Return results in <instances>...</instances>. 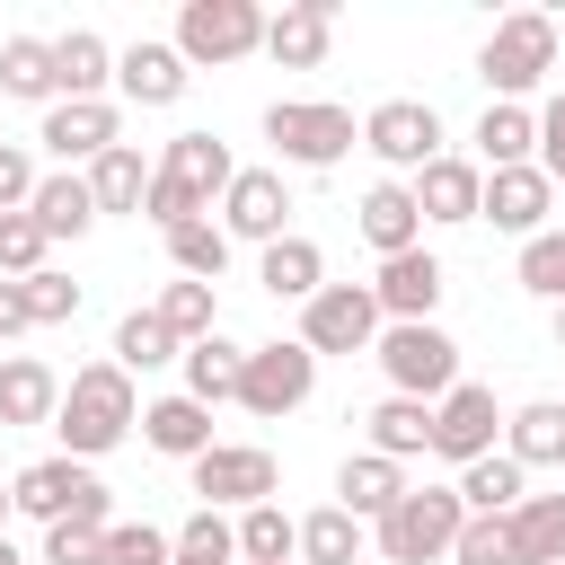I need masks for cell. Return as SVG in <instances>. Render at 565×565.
Segmentation results:
<instances>
[{
	"mask_svg": "<svg viewBox=\"0 0 565 565\" xmlns=\"http://www.w3.org/2000/svg\"><path fill=\"white\" fill-rule=\"evenodd\" d=\"M141 388H132V371L106 353V362H79L71 380H62V415H53V441H62V459H106L115 441H132L141 433Z\"/></svg>",
	"mask_w": 565,
	"mask_h": 565,
	"instance_id": "obj_1",
	"label": "cell"
},
{
	"mask_svg": "<svg viewBox=\"0 0 565 565\" xmlns=\"http://www.w3.org/2000/svg\"><path fill=\"white\" fill-rule=\"evenodd\" d=\"M556 53H565L556 18H547V9H512V18H494V35L477 44V79H486L494 106H521V97L556 71Z\"/></svg>",
	"mask_w": 565,
	"mask_h": 565,
	"instance_id": "obj_2",
	"label": "cell"
},
{
	"mask_svg": "<svg viewBox=\"0 0 565 565\" xmlns=\"http://www.w3.org/2000/svg\"><path fill=\"white\" fill-rule=\"evenodd\" d=\"M459 530H468L459 486H406V503H397L388 521H371V547H380L388 565H450Z\"/></svg>",
	"mask_w": 565,
	"mask_h": 565,
	"instance_id": "obj_3",
	"label": "cell"
},
{
	"mask_svg": "<svg viewBox=\"0 0 565 565\" xmlns=\"http://www.w3.org/2000/svg\"><path fill=\"white\" fill-rule=\"evenodd\" d=\"M265 141H274L282 168H335V159L362 141V124H353V106H335V97H274V106H265Z\"/></svg>",
	"mask_w": 565,
	"mask_h": 565,
	"instance_id": "obj_4",
	"label": "cell"
},
{
	"mask_svg": "<svg viewBox=\"0 0 565 565\" xmlns=\"http://www.w3.org/2000/svg\"><path fill=\"white\" fill-rule=\"evenodd\" d=\"M9 494H18V512L44 521V530H53V521H115V486H106L88 459H62V450L35 459V468H18Z\"/></svg>",
	"mask_w": 565,
	"mask_h": 565,
	"instance_id": "obj_5",
	"label": "cell"
},
{
	"mask_svg": "<svg viewBox=\"0 0 565 565\" xmlns=\"http://www.w3.org/2000/svg\"><path fill=\"white\" fill-rule=\"evenodd\" d=\"M168 44H177L194 71H230V62L265 53V9H256V0H185Z\"/></svg>",
	"mask_w": 565,
	"mask_h": 565,
	"instance_id": "obj_6",
	"label": "cell"
},
{
	"mask_svg": "<svg viewBox=\"0 0 565 565\" xmlns=\"http://www.w3.org/2000/svg\"><path fill=\"white\" fill-rule=\"evenodd\" d=\"M371 362L388 371V397H424V406H441V397L459 388V344H450L433 318H424V327H380Z\"/></svg>",
	"mask_w": 565,
	"mask_h": 565,
	"instance_id": "obj_7",
	"label": "cell"
},
{
	"mask_svg": "<svg viewBox=\"0 0 565 565\" xmlns=\"http://www.w3.org/2000/svg\"><path fill=\"white\" fill-rule=\"evenodd\" d=\"M318 397V353L300 344V335H274V344H247V380H238V406L247 415H265V424H282V415H300Z\"/></svg>",
	"mask_w": 565,
	"mask_h": 565,
	"instance_id": "obj_8",
	"label": "cell"
},
{
	"mask_svg": "<svg viewBox=\"0 0 565 565\" xmlns=\"http://www.w3.org/2000/svg\"><path fill=\"white\" fill-rule=\"evenodd\" d=\"M362 150L388 168V177H424L433 159H441V115L424 106V97H380L371 115H362Z\"/></svg>",
	"mask_w": 565,
	"mask_h": 565,
	"instance_id": "obj_9",
	"label": "cell"
},
{
	"mask_svg": "<svg viewBox=\"0 0 565 565\" xmlns=\"http://www.w3.org/2000/svg\"><path fill=\"white\" fill-rule=\"evenodd\" d=\"M185 477H194L203 512H247V503H274V486H282V468H274L265 441H212Z\"/></svg>",
	"mask_w": 565,
	"mask_h": 565,
	"instance_id": "obj_10",
	"label": "cell"
},
{
	"mask_svg": "<svg viewBox=\"0 0 565 565\" xmlns=\"http://www.w3.org/2000/svg\"><path fill=\"white\" fill-rule=\"evenodd\" d=\"M380 300H371V282H327L309 309H300V344L327 362V353H371L380 344Z\"/></svg>",
	"mask_w": 565,
	"mask_h": 565,
	"instance_id": "obj_11",
	"label": "cell"
},
{
	"mask_svg": "<svg viewBox=\"0 0 565 565\" xmlns=\"http://www.w3.org/2000/svg\"><path fill=\"white\" fill-rule=\"evenodd\" d=\"M35 141H44V159H62V168H97V159L124 141V106H115V97H62V106H44Z\"/></svg>",
	"mask_w": 565,
	"mask_h": 565,
	"instance_id": "obj_12",
	"label": "cell"
},
{
	"mask_svg": "<svg viewBox=\"0 0 565 565\" xmlns=\"http://www.w3.org/2000/svg\"><path fill=\"white\" fill-rule=\"evenodd\" d=\"M221 230H230V247L247 238L256 256L274 238H291V185H282V168H238L230 194H221Z\"/></svg>",
	"mask_w": 565,
	"mask_h": 565,
	"instance_id": "obj_13",
	"label": "cell"
},
{
	"mask_svg": "<svg viewBox=\"0 0 565 565\" xmlns=\"http://www.w3.org/2000/svg\"><path fill=\"white\" fill-rule=\"evenodd\" d=\"M486 450H503V406H494L486 380H459V388L433 406V459L468 468V459H486Z\"/></svg>",
	"mask_w": 565,
	"mask_h": 565,
	"instance_id": "obj_14",
	"label": "cell"
},
{
	"mask_svg": "<svg viewBox=\"0 0 565 565\" xmlns=\"http://www.w3.org/2000/svg\"><path fill=\"white\" fill-rule=\"evenodd\" d=\"M194 88V62L168 44V35H132L124 53H115V97L124 106H177Z\"/></svg>",
	"mask_w": 565,
	"mask_h": 565,
	"instance_id": "obj_15",
	"label": "cell"
},
{
	"mask_svg": "<svg viewBox=\"0 0 565 565\" xmlns=\"http://www.w3.org/2000/svg\"><path fill=\"white\" fill-rule=\"evenodd\" d=\"M441 291H450V274H441L433 247H406V256H388V265L371 274V300H380L388 327H424V318L441 309Z\"/></svg>",
	"mask_w": 565,
	"mask_h": 565,
	"instance_id": "obj_16",
	"label": "cell"
},
{
	"mask_svg": "<svg viewBox=\"0 0 565 565\" xmlns=\"http://www.w3.org/2000/svg\"><path fill=\"white\" fill-rule=\"evenodd\" d=\"M547 203H556V185H547L539 159H530V168H486V203H477V221H494L503 238H539V230H556Z\"/></svg>",
	"mask_w": 565,
	"mask_h": 565,
	"instance_id": "obj_17",
	"label": "cell"
},
{
	"mask_svg": "<svg viewBox=\"0 0 565 565\" xmlns=\"http://www.w3.org/2000/svg\"><path fill=\"white\" fill-rule=\"evenodd\" d=\"M159 177L185 194V203H203V212H221V194H230V177H238V159H230V141L221 132H177L168 150H159Z\"/></svg>",
	"mask_w": 565,
	"mask_h": 565,
	"instance_id": "obj_18",
	"label": "cell"
},
{
	"mask_svg": "<svg viewBox=\"0 0 565 565\" xmlns=\"http://www.w3.org/2000/svg\"><path fill=\"white\" fill-rule=\"evenodd\" d=\"M353 230H362V247L388 265V256H406V247H424V203H415V185L406 177H380L362 203H353Z\"/></svg>",
	"mask_w": 565,
	"mask_h": 565,
	"instance_id": "obj_19",
	"label": "cell"
},
{
	"mask_svg": "<svg viewBox=\"0 0 565 565\" xmlns=\"http://www.w3.org/2000/svg\"><path fill=\"white\" fill-rule=\"evenodd\" d=\"M327 44H335V0H282V9L265 18V53H274L282 71H318Z\"/></svg>",
	"mask_w": 565,
	"mask_h": 565,
	"instance_id": "obj_20",
	"label": "cell"
},
{
	"mask_svg": "<svg viewBox=\"0 0 565 565\" xmlns=\"http://www.w3.org/2000/svg\"><path fill=\"white\" fill-rule=\"evenodd\" d=\"M141 441H150L159 459H185V468H194L221 433H212V406H203V397L168 388V397H150V406H141Z\"/></svg>",
	"mask_w": 565,
	"mask_h": 565,
	"instance_id": "obj_21",
	"label": "cell"
},
{
	"mask_svg": "<svg viewBox=\"0 0 565 565\" xmlns=\"http://www.w3.org/2000/svg\"><path fill=\"white\" fill-rule=\"evenodd\" d=\"M53 415H62V371L35 353H0V433L53 424Z\"/></svg>",
	"mask_w": 565,
	"mask_h": 565,
	"instance_id": "obj_22",
	"label": "cell"
},
{
	"mask_svg": "<svg viewBox=\"0 0 565 565\" xmlns=\"http://www.w3.org/2000/svg\"><path fill=\"white\" fill-rule=\"evenodd\" d=\"M415 203H424L433 230H459V221H477V203H486V168L459 159V150H441V159L415 177Z\"/></svg>",
	"mask_w": 565,
	"mask_h": 565,
	"instance_id": "obj_23",
	"label": "cell"
},
{
	"mask_svg": "<svg viewBox=\"0 0 565 565\" xmlns=\"http://www.w3.org/2000/svg\"><path fill=\"white\" fill-rule=\"evenodd\" d=\"M335 503L371 530V521H388V512L406 503V468L380 459V450H344V468H335Z\"/></svg>",
	"mask_w": 565,
	"mask_h": 565,
	"instance_id": "obj_24",
	"label": "cell"
},
{
	"mask_svg": "<svg viewBox=\"0 0 565 565\" xmlns=\"http://www.w3.org/2000/svg\"><path fill=\"white\" fill-rule=\"evenodd\" d=\"M256 282H265V300H300V309H309V300L327 291V247L291 230V238H274V247L256 256Z\"/></svg>",
	"mask_w": 565,
	"mask_h": 565,
	"instance_id": "obj_25",
	"label": "cell"
},
{
	"mask_svg": "<svg viewBox=\"0 0 565 565\" xmlns=\"http://www.w3.org/2000/svg\"><path fill=\"white\" fill-rule=\"evenodd\" d=\"M468 141H477V168H530L539 159V106H494L486 97Z\"/></svg>",
	"mask_w": 565,
	"mask_h": 565,
	"instance_id": "obj_26",
	"label": "cell"
},
{
	"mask_svg": "<svg viewBox=\"0 0 565 565\" xmlns=\"http://www.w3.org/2000/svg\"><path fill=\"white\" fill-rule=\"evenodd\" d=\"M459 503H468V512H486V521H503V512H521V503H530V468H521L512 450H486V459H468V468H459Z\"/></svg>",
	"mask_w": 565,
	"mask_h": 565,
	"instance_id": "obj_27",
	"label": "cell"
},
{
	"mask_svg": "<svg viewBox=\"0 0 565 565\" xmlns=\"http://www.w3.org/2000/svg\"><path fill=\"white\" fill-rule=\"evenodd\" d=\"M503 450L521 468H565V397H530L503 415Z\"/></svg>",
	"mask_w": 565,
	"mask_h": 565,
	"instance_id": "obj_28",
	"label": "cell"
},
{
	"mask_svg": "<svg viewBox=\"0 0 565 565\" xmlns=\"http://www.w3.org/2000/svg\"><path fill=\"white\" fill-rule=\"evenodd\" d=\"M53 79H62V97H106L115 44H106L97 26H62V35H53Z\"/></svg>",
	"mask_w": 565,
	"mask_h": 565,
	"instance_id": "obj_29",
	"label": "cell"
},
{
	"mask_svg": "<svg viewBox=\"0 0 565 565\" xmlns=\"http://www.w3.org/2000/svg\"><path fill=\"white\" fill-rule=\"evenodd\" d=\"M79 177H88V194H97V221H106V212H141V203H150V177H159V159H141L132 141H115V150H106L97 168H79Z\"/></svg>",
	"mask_w": 565,
	"mask_h": 565,
	"instance_id": "obj_30",
	"label": "cell"
},
{
	"mask_svg": "<svg viewBox=\"0 0 565 565\" xmlns=\"http://www.w3.org/2000/svg\"><path fill=\"white\" fill-rule=\"evenodd\" d=\"M238 380H247V344H238V335H203V344H185V397H203V406H238Z\"/></svg>",
	"mask_w": 565,
	"mask_h": 565,
	"instance_id": "obj_31",
	"label": "cell"
},
{
	"mask_svg": "<svg viewBox=\"0 0 565 565\" xmlns=\"http://www.w3.org/2000/svg\"><path fill=\"white\" fill-rule=\"evenodd\" d=\"M362 424H371V450L380 459H397V468L406 459H433V406L424 397H380Z\"/></svg>",
	"mask_w": 565,
	"mask_h": 565,
	"instance_id": "obj_32",
	"label": "cell"
},
{
	"mask_svg": "<svg viewBox=\"0 0 565 565\" xmlns=\"http://www.w3.org/2000/svg\"><path fill=\"white\" fill-rule=\"evenodd\" d=\"M0 97L62 106V79H53V35H9V44H0Z\"/></svg>",
	"mask_w": 565,
	"mask_h": 565,
	"instance_id": "obj_33",
	"label": "cell"
},
{
	"mask_svg": "<svg viewBox=\"0 0 565 565\" xmlns=\"http://www.w3.org/2000/svg\"><path fill=\"white\" fill-rule=\"evenodd\" d=\"M35 221H44V238H79V230H97V194H88V177L79 168H53L44 185H35V203H26Z\"/></svg>",
	"mask_w": 565,
	"mask_h": 565,
	"instance_id": "obj_34",
	"label": "cell"
},
{
	"mask_svg": "<svg viewBox=\"0 0 565 565\" xmlns=\"http://www.w3.org/2000/svg\"><path fill=\"white\" fill-rule=\"evenodd\" d=\"M238 565H300V521L282 503H247L238 512Z\"/></svg>",
	"mask_w": 565,
	"mask_h": 565,
	"instance_id": "obj_35",
	"label": "cell"
},
{
	"mask_svg": "<svg viewBox=\"0 0 565 565\" xmlns=\"http://www.w3.org/2000/svg\"><path fill=\"white\" fill-rule=\"evenodd\" d=\"M150 309L168 318V335H177V344H203V335H221V282H185V274H177V282H168Z\"/></svg>",
	"mask_w": 565,
	"mask_h": 565,
	"instance_id": "obj_36",
	"label": "cell"
},
{
	"mask_svg": "<svg viewBox=\"0 0 565 565\" xmlns=\"http://www.w3.org/2000/svg\"><path fill=\"white\" fill-rule=\"evenodd\" d=\"M106 353H115L124 371H159V362H185V344L168 335V318H159V309H124V318H115V344H106Z\"/></svg>",
	"mask_w": 565,
	"mask_h": 565,
	"instance_id": "obj_37",
	"label": "cell"
},
{
	"mask_svg": "<svg viewBox=\"0 0 565 565\" xmlns=\"http://www.w3.org/2000/svg\"><path fill=\"white\" fill-rule=\"evenodd\" d=\"M371 547V530L344 512V503H318L309 521H300V565H353Z\"/></svg>",
	"mask_w": 565,
	"mask_h": 565,
	"instance_id": "obj_38",
	"label": "cell"
},
{
	"mask_svg": "<svg viewBox=\"0 0 565 565\" xmlns=\"http://www.w3.org/2000/svg\"><path fill=\"white\" fill-rule=\"evenodd\" d=\"M512 547H521V565H565V486L556 494H530L512 512Z\"/></svg>",
	"mask_w": 565,
	"mask_h": 565,
	"instance_id": "obj_39",
	"label": "cell"
},
{
	"mask_svg": "<svg viewBox=\"0 0 565 565\" xmlns=\"http://www.w3.org/2000/svg\"><path fill=\"white\" fill-rule=\"evenodd\" d=\"M168 265H177L185 282H221V274H230V230H221V221H185V230H168Z\"/></svg>",
	"mask_w": 565,
	"mask_h": 565,
	"instance_id": "obj_40",
	"label": "cell"
},
{
	"mask_svg": "<svg viewBox=\"0 0 565 565\" xmlns=\"http://www.w3.org/2000/svg\"><path fill=\"white\" fill-rule=\"evenodd\" d=\"M512 282H521L530 300L565 309V230H539V238H521V265H512Z\"/></svg>",
	"mask_w": 565,
	"mask_h": 565,
	"instance_id": "obj_41",
	"label": "cell"
},
{
	"mask_svg": "<svg viewBox=\"0 0 565 565\" xmlns=\"http://www.w3.org/2000/svg\"><path fill=\"white\" fill-rule=\"evenodd\" d=\"M44 256H53L44 221H35V212H0V282H26V274H44Z\"/></svg>",
	"mask_w": 565,
	"mask_h": 565,
	"instance_id": "obj_42",
	"label": "cell"
},
{
	"mask_svg": "<svg viewBox=\"0 0 565 565\" xmlns=\"http://www.w3.org/2000/svg\"><path fill=\"white\" fill-rule=\"evenodd\" d=\"M177 565H238V521H221V512H185V530H177Z\"/></svg>",
	"mask_w": 565,
	"mask_h": 565,
	"instance_id": "obj_43",
	"label": "cell"
},
{
	"mask_svg": "<svg viewBox=\"0 0 565 565\" xmlns=\"http://www.w3.org/2000/svg\"><path fill=\"white\" fill-rule=\"evenodd\" d=\"M450 565H521V547H512V512H503V521H486V512H468V530H459V547H450Z\"/></svg>",
	"mask_w": 565,
	"mask_h": 565,
	"instance_id": "obj_44",
	"label": "cell"
},
{
	"mask_svg": "<svg viewBox=\"0 0 565 565\" xmlns=\"http://www.w3.org/2000/svg\"><path fill=\"white\" fill-rule=\"evenodd\" d=\"M106 565H177V530L115 521V530H106Z\"/></svg>",
	"mask_w": 565,
	"mask_h": 565,
	"instance_id": "obj_45",
	"label": "cell"
},
{
	"mask_svg": "<svg viewBox=\"0 0 565 565\" xmlns=\"http://www.w3.org/2000/svg\"><path fill=\"white\" fill-rule=\"evenodd\" d=\"M106 530L115 521H53L44 530V565H106Z\"/></svg>",
	"mask_w": 565,
	"mask_h": 565,
	"instance_id": "obj_46",
	"label": "cell"
},
{
	"mask_svg": "<svg viewBox=\"0 0 565 565\" xmlns=\"http://www.w3.org/2000/svg\"><path fill=\"white\" fill-rule=\"evenodd\" d=\"M26 309H35V327H71V318H79V282H71L62 265L26 274Z\"/></svg>",
	"mask_w": 565,
	"mask_h": 565,
	"instance_id": "obj_47",
	"label": "cell"
},
{
	"mask_svg": "<svg viewBox=\"0 0 565 565\" xmlns=\"http://www.w3.org/2000/svg\"><path fill=\"white\" fill-rule=\"evenodd\" d=\"M35 185H44L35 150H26V141H0V212H26V203H35Z\"/></svg>",
	"mask_w": 565,
	"mask_h": 565,
	"instance_id": "obj_48",
	"label": "cell"
},
{
	"mask_svg": "<svg viewBox=\"0 0 565 565\" xmlns=\"http://www.w3.org/2000/svg\"><path fill=\"white\" fill-rule=\"evenodd\" d=\"M539 168H547V185H565V88L539 106Z\"/></svg>",
	"mask_w": 565,
	"mask_h": 565,
	"instance_id": "obj_49",
	"label": "cell"
},
{
	"mask_svg": "<svg viewBox=\"0 0 565 565\" xmlns=\"http://www.w3.org/2000/svg\"><path fill=\"white\" fill-rule=\"evenodd\" d=\"M35 327V309H26V282H0V344H18Z\"/></svg>",
	"mask_w": 565,
	"mask_h": 565,
	"instance_id": "obj_50",
	"label": "cell"
},
{
	"mask_svg": "<svg viewBox=\"0 0 565 565\" xmlns=\"http://www.w3.org/2000/svg\"><path fill=\"white\" fill-rule=\"evenodd\" d=\"M547 318H556V353H565V309H547Z\"/></svg>",
	"mask_w": 565,
	"mask_h": 565,
	"instance_id": "obj_51",
	"label": "cell"
},
{
	"mask_svg": "<svg viewBox=\"0 0 565 565\" xmlns=\"http://www.w3.org/2000/svg\"><path fill=\"white\" fill-rule=\"evenodd\" d=\"M9 512H18V494H9V486H0V521H9Z\"/></svg>",
	"mask_w": 565,
	"mask_h": 565,
	"instance_id": "obj_52",
	"label": "cell"
},
{
	"mask_svg": "<svg viewBox=\"0 0 565 565\" xmlns=\"http://www.w3.org/2000/svg\"><path fill=\"white\" fill-rule=\"evenodd\" d=\"M0 565H26V556H18V547H9V539H0Z\"/></svg>",
	"mask_w": 565,
	"mask_h": 565,
	"instance_id": "obj_53",
	"label": "cell"
}]
</instances>
